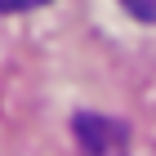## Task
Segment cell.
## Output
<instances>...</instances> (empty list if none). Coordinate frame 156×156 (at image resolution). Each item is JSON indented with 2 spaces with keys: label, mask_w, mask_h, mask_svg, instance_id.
<instances>
[{
  "label": "cell",
  "mask_w": 156,
  "mask_h": 156,
  "mask_svg": "<svg viewBox=\"0 0 156 156\" xmlns=\"http://www.w3.org/2000/svg\"><path fill=\"white\" fill-rule=\"evenodd\" d=\"M49 0H0V13H27V9H40Z\"/></svg>",
  "instance_id": "3"
},
{
  "label": "cell",
  "mask_w": 156,
  "mask_h": 156,
  "mask_svg": "<svg viewBox=\"0 0 156 156\" xmlns=\"http://www.w3.org/2000/svg\"><path fill=\"white\" fill-rule=\"evenodd\" d=\"M76 138L85 156H125V125L103 116H76Z\"/></svg>",
  "instance_id": "1"
},
{
  "label": "cell",
  "mask_w": 156,
  "mask_h": 156,
  "mask_svg": "<svg viewBox=\"0 0 156 156\" xmlns=\"http://www.w3.org/2000/svg\"><path fill=\"white\" fill-rule=\"evenodd\" d=\"M120 5H125L138 23H156V0H120Z\"/></svg>",
  "instance_id": "2"
}]
</instances>
